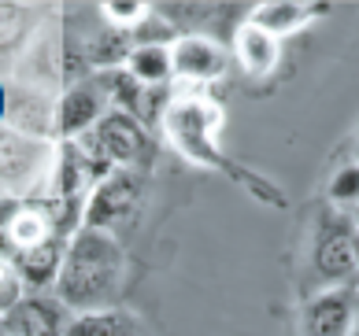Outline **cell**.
Returning a JSON list of instances; mask_svg holds the SVG:
<instances>
[{
    "instance_id": "7c38bea8",
    "label": "cell",
    "mask_w": 359,
    "mask_h": 336,
    "mask_svg": "<svg viewBox=\"0 0 359 336\" xmlns=\"http://www.w3.org/2000/svg\"><path fill=\"white\" fill-rule=\"evenodd\" d=\"M315 15H323V4H300V0H271V4H259L252 11L248 22H256L259 30H267L271 37H289L297 34L300 26H308Z\"/></svg>"
},
{
    "instance_id": "4fadbf2b",
    "label": "cell",
    "mask_w": 359,
    "mask_h": 336,
    "mask_svg": "<svg viewBox=\"0 0 359 336\" xmlns=\"http://www.w3.org/2000/svg\"><path fill=\"white\" fill-rule=\"evenodd\" d=\"M126 74L137 78L141 85H163L170 74H175V59H170V48L167 45H156V41H144L134 45L126 52Z\"/></svg>"
},
{
    "instance_id": "52a82bcc",
    "label": "cell",
    "mask_w": 359,
    "mask_h": 336,
    "mask_svg": "<svg viewBox=\"0 0 359 336\" xmlns=\"http://www.w3.org/2000/svg\"><path fill=\"white\" fill-rule=\"evenodd\" d=\"M71 311L60 303V295H26L4 314V332L8 336H67Z\"/></svg>"
},
{
    "instance_id": "ba28073f",
    "label": "cell",
    "mask_w": 359,
    "mask_h": 336,
    "mask_svg": "<svg viewBox=\"0 0 359 336\" xmlns=\"http://www.w3.org/2000/svg\"><path fill=\"white\" fill-rule=\"evenodd\" d=\"M170 59H175V74L189 78V82H215L230 66V52L219 41H211V37L189 34V37H178L175 41Z\"/></svg>"
},
{
    "instance_id": "9a60e30c",
    "label": "cell",
    "mask_w": 359,
    "mask_h": 336,
    "mask_svg": "<svg viewBox=\"0 0 359 336\" xmlns=\"http://www.w3.org/2000/svg\"><path fill=\"white\" fill-rule=\"evenodd\" d=\"M37 159H41V148L34 141L19 137V133L15 137H0V178H8V181L26 178L37 167Z\"/></svg>"
},
{
    "instance_id": "44dd1931",
    "label": "cell",
    "mask_w": 359,
    "mask_h": 336,
    "mask_svg": "<svg viewBox=\"0 0 359 336\" xmlns=\"http://www.w3.org/2000/svg\"><path fill=\"white\" fill-rule=\"evenodd\" d=\"M0 115H4V89H0Z\"/></svg>"
},
{
    "instance_id": "5b68a950",
    "label": "cell",
    "mask_w": 359,
    "mask_h": 336,
    "mask_svg": "<svg viewBox=\"0 0 359 336\" xmlns=\"http://www.w3.org/2000/svg\"><path fill=\"white\" fill-rule=\"evenodd\" d=\"M141 200H144V174L141 170H111L104 181H97V189L89 196L86 230L115 233L118 225L137 214Z\"/></svg>"
},
{
    "instance_id": "7402d4cb",
    "label": "cell",
    "mask_w": 359,
    "mask_h": 336,
    "mask_svg": "<svg viewBox=\"0 0 359 336\" xmlns=\"http://www.w3.org/2000/svg\"><path fill=\"white\" fill-rule=\"evenodd\" d=\"M355 163H359V141H355Z\"/></svg>"
},
{
    "instance_id": "3957f363",
    "label": "cell",
    "mask_w": 359,
    "mask_h": 336,
    "mask_svg": "<svg viewBox=\"0 0 359 336\" xmlns=\"http://www.w3.org/2000/svg\"><path fill=\"white\" fill-rule=\"evenodd\" d=\"M86 152L100 159L111 170H144L152 159V137L141 118H134L123 107H111L86 137Z\"/></svg>"
},
{
    "instance_id": "ffe728a7",
    "label": "cell",
    "mask_w": 359,
    "mask_h": 336,
    "mask_svg": "<svg viewBox=\"0 0 359 336\" xmlns=\"http://www.w3.org/2000/svg\"><path fill=\"white\" fill-rule=\"evenodd\" d=\"M352 225H355V233H359V207L352 211Z\"/></svg>"
},
{
    "instance_id": "30bf717a",
    "label": "cell",
    "mask_w": 359,
    "mask_h": 336,
    "mask_svg": "<svg viewBox=\"0 0 359 336\" xmlns=\"http://www.w3.org/2000/svg\"><path fill=\"white\" fill-rule=\"evenodd\" d=\"M104 89L93 85V82H82L67 89V97L60 100V130L67 133V137H82V133H89L93 126L100 122L104 115Z\"/></svg>"
},
{
    "instance_id": "e0dca14e",
    "label": "cell",
    "mask_w": 359,
    "mask_h": 336,
    "mask_svg": "<svg viewBox=\"0 0 359 336\" xmlns=\"http://www.w3.org/2000/svg\"><path fill=\"white\" fill-rule=\"evenodd\" d=\"M19 26H22V8L0 4V48L15 41V37H19Z\"/></svg>"
},
{
    "instance_id": "7a4b0ae2",
    "label": "cell",
    "mask_w": 359,
    "mask_h": 336,
    "mask_svg": "<svg viewBox=\"0 0 359 336\" xmlns=\"http://www.w3.org/2000/svg\"><path fill=\"white\" fill-rule=\"evenodd\" d=\"M219 122H222V111L211 100H204V97H182V100H175L163 111L167 137L175 141V148H178L185 159H193V163H201V167H211V170L226 174V178L237 181L241 189H248L252 196H259L263 204L285 207V196L278 192L271 181H263L259 174L237 167L233 159L219 148Z\"/></svg>"
},
{
    "instance_id": "9c48e42d",
    "label": "cell",
    "mask_w": 359,
    "mask_h": 336,
    "mask_svg": "<svg viewBox=\"0 0 359 336\" xmlns=\"http://www.w3.org/2000/svg\"><path fill=\"white\" fill-rule=\"evenodd\" d=\"M63 255H67L63 237H60V233H48V237L37 240V244H26V248L15 251V270L22 274V281H30L34 288L56 285L60 266H63Z\"/></svg>"
},
{
    "instance_id": "ac0fdd59",
    "label": "cell",
    "mask_w": 359,
    "mask_h": 336,
    "mask_svg": "<svg viewBox=\"0 0 359 336\" xmlns=\"http://www.w3.org/2000/svg\"><path fill=\"white\" fill-rule=\"evenodd\" d=\"M19 303V285H15V277H8L4 270H0V311H11V307Z\"/></svg>"
},
{
    "instance_id": "277c9868",
    "label": "cell",
    "mask_w": 359,
    "mask_h": 336,
    "mask_svg": "<svg viewBox=\"0 0 359 336\" xmlns=\"http://www.w3.org/2000/svg\"><path fill=\"white\" fill-rule=\"evenodd\" d=\"M315 274L330 288H359V233L352 214H323L311 240Z\"/></svg>"
},
{
    "instance_id": "8992f818",
    "label": "cell",
    "mask_w": 359,
    "mask_h": 336,
    "mask_svg": "<svg viewBox=\"0 0 359 336\" xmlns=\"http://www.w3.org/2000/svg\"><path fill=\"white\" fill-rule=\"evenodd\" d=\"M359 326V288H323L304 307V336H352Z\"/></svg>"
},
{
    "instance_id": "5bb4252c",
    "label": "cell",
    "mask_w": 359,
    "mask_h": 336,
    "mask_svg": "<svg viewBox=\"0 0 359 336\" xmlns=\"http://www.w3.org/2000/svg\"><path fill=\"white\" fill-rule=\"evenodd\" d=\"M67 336H144V329L123 307H111V311H97V314H74Z\"/></svg>"
},
{
    "instance_id": "d6986e66",
    "label": "cell",
    "mask_w": 359,
    "mask_h": 336,
    "mask_svg": "<svg viewBox=\"0 0 359 336\" xmlns=\"http://www.w3.org/2000/svg\"><path fill=\"white\" fill-rule=\"evenodd\" d=\"M104 11L118 22H137L144 15V4H104Z\"/></svg>"
},
{
    "instance_id": "603a6c76",
    "label": "cell",
    "mask_w": 359,
    "mask_h": 336,
    "mask_svg": "<svg viewBox=\"0 0 359 336\" xmlns=\"http://www.w3.org/2000/svg\"><path fill=\"white\" fill-rule=\"evenodd\" d=\"M352 336H359V326H355V332H352Z\"/></svg>"
},
{
    "instance_id": "8fae6325",
    "label": "cell",
    "mask_w": 359,
    "mask_h": 336,
    "mask_svg": "<svg viewBox=\"0 0 359 336\" xmlns=\"http://www.w3.org/2000/svg\"><path fill=\"white\" fill-rule=\"evenodd\" d=\"M233 56L248 74H271L282 59V41L271 37L267 30H259L256 22H245L233 34Z\"/></svg>"
},
{
    "instance_id": "2e32d148",
    "label": "cell",
    "mask_w": 359,
    "mask_h": 336,
    "mask_svg": "<svg viewBox=\"0 0 359 336\" xmlns=\"http://www.w3.org/2000/svg\"><path fill=\"white\" fill-rule=\"evenodd\" d=\"M330 204L334 207H348L355 211L359 207V163L352 159V163H344L334 178H330Z\"/></svg>"
},
{
    "instance_id": "6da1fadb",
    "label": "cell",
    "mask_w": 359,
    "mask_h": 336,
    "mask_svg": "<svg viewBox=\"0 0 359 336\" xmlns=\"http://www.w3.org/2000/svg\"><path fill=\"white\" fill-rule=\"evenodd\" d=\"M123 248L115 233L100 230H78L63 255L60 277H56V295L71 314H97L111 311L123 292Z\"/></svg>"
}]
</instances>
